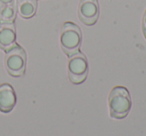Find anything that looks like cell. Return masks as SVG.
Returning <instances> with one entry per match:
<instances>
[{"instance_id":"1","label":"cell","mask_w":146,"mask_h":136,"mask_svg":"<svg viewBox=\"0 0 146 136\" xmlns=\"http://www.w3.org/2000/svg\"><path fill=\"white\" fill-rule=\"evenodd\" d=\"M110 115L115 119H123L129 113L132 106L131 97L127 88L115 86L111 90L108 97Z\"/></svg>"},{"instance_id":"2","label":"cell","mask_w":146,"mask_h":136,"mask_svg":"<svg viewBox=\"0 0 146 136\" xmlns=\"http://www.w3.org/2000/svg\"><path fill=\"white\" fill-rule=\"evenodd\" d=\"M59 41L63 52L68 57H71L79 51L81 46V30L76 24L67 21L61 27Z\"/></svg>"},{"instance_id":"3","label":"cell","mask_w":146,"mask_h":136,"mask_svg":"<svg viewBox=\"0 0 146 136\" xmlns=\"http://www.w3.org/2000/svg\"><path fill=\"white\" fill-rule=\"evenodd\" d=\"M4 64L7 72L14 78L22 76L26 70V53L24 49L15 44L12 48L6 51Z\"/></svg>"},{"instance_id":"4","label":"cell","mask_w":146,"mask_h":136,"mask_svg":"<svg viewBox=\"0 0 146 136\" xmlns=\"http://www.w3.org/2000/svg\"><path fill=\"white\" fill-rule=\"evenodd\" d=\"M67 70L69 80L72 84H82L88 75V62L85 55L79 51L72 55L68 61Z\"/></svg>"},{"instance_id":"5","label":"cell","mask_w":146,"mask_h":136,"mask_svg":"<svg viewBox=\"0 0 146 136\" xmlns=\"http://www.w3.org/2000/svg\"><path fill=\"white\" fill-rule=\"evenodd\" d=\"M78 17L85 25L91 26L95 24L99 17V4L97 0H80Z\"/></svg>"},{"instance_id":"6","label":"cell","mask_w":146,"mask_h":136,"mask_svg":"<svg viewBox=\"0 0 146 136\" xmlns=\"http://www.w3.org/2000/svg\"><path fill=\"white\" fill-rule=\"evenodd\" d=\"M16 104V94L13 88L9 84L0 86V111L8 113Z\"/></svg>"},{"instance_id":"7","label":"cell","mask_w":146,"mask_h":136,"mask_svg":"<svg viewBox=\"0 0 146 136\" xmlns=\"http://www.w3.org/2000/svg\"><path fill=\"white\" fill-rule=\"evenodd\" d=\"M16 31L13 23L0 22V48L4 51L9 50L16 44Z\"/></svg>"},{"instance_id":"8","label":"cell","mask_w":146,"mask_h":136,"mask_svg":"<svg viewBox=\"0 0 146 136\" xmlns=\"http://www.w3.org/2000/svg\"><path fill=\"white\" fill-rule=\"evenodd\" d=\"M16 18L15 0H0V22L13 23Z\"/></svg>"},{"instance_id":"9","label":"cell","mask_w":146,"mask_h":136,"mask_svg":"<svg viewBox=\"0 0 146 136\" xmlns=\"http://www.w3.org/2000/svg\"><path fill=\"white\" fill-rule=\"evenodd\" d=\"M16 8L22 18L29 19L36 13L37 0H16Z\"/></svg>"},{"instance_id":"10","label":"cell","mask_w":146,"mask_h":136,"mask_svg":"<svg viewBox=\"0 0 146 136\" xmlns=\"http://www.w3.org/2000/svg\"><path fill=\"white\" fill-rule=\"evenodd\" d=\"M142 32L146 39V10L143 14V18H142Z\"/></svg>"}]
</instances>
